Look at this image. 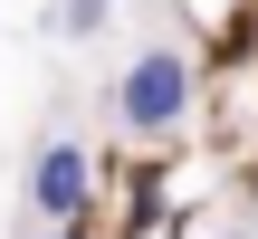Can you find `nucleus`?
<instances>
[{
  "mask_svg": "<svg viewBox=\"0 0 258 239\" xmlns=\"http://www.w3.org/2000/svg\"><path fill=\"white\" fill-rule=\"evenodd\" d=\"M182 115H191V57L153 38V48L124 57V77H115V125H124L134 144H163V134H182Z\"/></svg>",
  "mask_w": 258,
  "mask_h": 239,
  "instance_id": "obj_1",
  "label": "nucleus"
},
{
  "mask_svg": "<svg viewBox=\"0 0 258 239\" xmlns=\"http://www.w3.org/2000/svg\"><path fill=\"white\" fill-rule=\"evenodd\" d=\"M29 230H48V220H86V201H96V153H86V134H48L38 153H29Z\"/></svg>",
  "mask_w": 258,
  "mask_h": 239,
  "instance_id": "obj_2",
  "label": "nucleus"
},
{
  "mask_svg": "<svg viewBox=\"0 0 258 239\" xmlns=\"http://www.w3.org/2000/svg\"><path fill=\"white\" fill-rule=\"evenodd\" d=\"M105 19H115V0H57V10H48V29H57V38H96Z\"/></svg>",
  "mask_w": 258,
  "mask_h": 239,
  "instance_id": "obj_3",
  "label": "nucleus"
},
{
  "mask_svg": "<svg viewBox=\"0 0 258 239\" xmlns=\"http://www.w3.org/2000/svg\"><path fill=\"white\" fill-rule=\"evenodd\" d=\"M211 239H258V230H211Z\"/></svg>",
  "mask_w": 258,
  "mask_h": 239,
  "instance_id": "obj_5",
  "label": "nucleus"
},
{
  "mask_svg": "<svg viewBox=\"0 0 258 239\" xmlns=\"http://www.w3.org/2000/svg\"><path fill=\"white\" fill-rule=\"evenodd\" d=\"M29 239H86V230H77V220H48V230H29Z\"/></svg>",
  "mask_w": 258,
  "mask_h": 239,
  "instance_id": "obj_4",
  "label": "nucleus"
}]
</instances>
